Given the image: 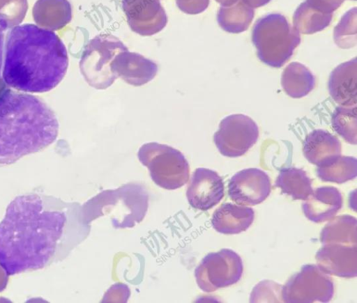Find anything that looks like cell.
Instances as JSON below:
<instances>
[{"instance_id": "6da1fadb", "label": "cell", "mask_w": 357, "mask_h": 303, "mask_svg": "<svg viewBox=\"0 0 357 303\" xmlns=\"http://www.w3.org/2000/svg\"><path fill=\"white\" fill-rule=\"evenodd\" d=\"M89 233L78 203L20 195L0 222V265L8 275L43 269L63 260Z\"/></svg>"}, {"instance_id": "7a4b0ae2", "label": "cell", "mask_w": 357, "mask_h": 303, "mask_svg": "<svg viewBox=\"0 0 357 303\" xmlns=\"http://www.w3.org/2000/svg\"><path fill=\"white\" fill-rule=\"evenodd\" d=\"M68 66L66 46L52 31L24 24L8 33L2 71L6 86L27 93L48 92L61 81Z\"/></svg>"}, {"instance_id": "3957f363", "label": "cell", "mask_w": 357, "mask_h": 303, "mask_svg": "<svg viewBox=\"0 0 357 303\" xmlns=\"http://www.w3.org/2000/svg\"><path fill=\"white\" fill-rule=\"evenodd\" d=\"M59 125L40 98L6 89L0 95V166L40 151L55 141Z\"/></svg>"}, {"instance_id": "277c9868", "label": "cell", "mask_w": 357, "mask_h": 303, "mask_svg": "<svg viewBox=\"0 0 357 303\" xmlns=\"http://www.w3.org/2000/svg\"><path fill=\"white\" fill-rule=\"evenodd\" d=\"M148 205L149 195L144 187L128 183L115 189L102 191L82 206V212L88 224L108 215L115 228H132L143 220Z\"/></svg>"}, {"instance_id": "5b68a950", "label": "cell", "mask_w": 357, "mask_h": 303, "mask_svg": "<svg viewBox=\"0 0 357 303\" xmlns=\"http://www.w3.org/2000/svg\"><path fill=\"white\" fill-rule=\"evenodd\" d=\"M252 41L259 59L273 68L282 67L301 42L299 32L279 13H271L255 24Z\"/></svg>"}, {"instance_id": "8992f818", "label": "cell", "mask_w": 357, "mask_h": 303, "mask_svg": "<svg viewBox=\"0 0 357 303\" xmlns=\"http://www.w3.org/2000/svg\"><path fill=\"white\" fill-rule=\"evenodd\" d=\"M137 157L149 171L152 180L159 187L173 190L185 185L190 166L185 156L176 148L157 142L143 144Z\"/></svg>"}, {"instance_id": "52a82bcc", "label": "cell", "mask_w": 357, "mask_h": 303, "mask_svg": "<svg viewBox=\"0 0 357 303\" xmlns=\"http://www.w3.org/2000/svg\"><path fill=\"white\" fill-rule=\"evenodd\" d=\"M127 47L112 35H98L91 39L81 56L79 68L89 86L96 89H105L117 78L111 64L114 57Z\"/></svg>"}, {"instance_id": "ba28073f", "label": "cell", "mask_w": 357, "mask_h": 303, "mask_svg": "<svg viewBox=\"0 0 357 303\" xmlns=\"http://www.w3.org/2000/svg\"><path fill=\"white\" fill-rule=\"evenodd\" d=\"M243 271L240 256L231 249H222L205 256L196 267L195 277L199 288L211 293L238 282Z\"/></svg>"}, {"instance_id": "9c48e42d", "label": "cell", "mask_w": 357, "mask_h": 303, "mask_svg": "<svg viewBox=\"0 0 357 303\" xmlns=\"http://www.w3.org/2000/svg\"><path fill=\"white\" fill-rule=\"evenodd\" d=\"M333 293L332 279L315 265H303L281 289L282 300L290 303L328 302Z\"/></svg>"}, {"instance_id": "30bf717a", "label": "cell", "mask_w": 357, "mask_h": 303, "mask_svg": "<svg viewBox=\"0 0 357 303\" xmlns=\"http://www.w3.org/2000/svg\"><path fill=\"white\" fill-rule=\"evenodd\" d=\"M259 133L258 126L251 118L243 114H232L221 121L213 141L222 155L237 157L254 146Z\"/></svg>"}, {"instance_id": "8fae6325", "label": "cell", "mask_w": 357, "mask_h": 303, "mask_svg": "<svg viewBox=\"0 0 357 303\" xmlns=\"http://www.w3.org/2000/svg\"><path fill=\"white\" fill-rule=\"evenodd\" d=\"M122 8L131 30L141 36L156 34L167 25L160 0H122Z\"/></svg>"}, {"instance_id": "7c38bea8", "label": "cell", "mask_w": 357, "mask_h": 303, "mask_svg": "<svg viewBox=\"0 0 357 303\" xmlns=\"http://www.w3.org/2000/svg\"><path fill=\"white\" fill-rule=\"evenodd\" d=\"M268 174L257 168L243 169L234 174L228 185L230 199L238 205H254L263 202L271 192Z\"/></svg>"}, {"instance_id": "4fadbf2b", "label": "cell", "mask_w": 357, "mask_h": 303, "mask_svg": "<svg viewBox=\"0 0 357 303\" xmlns=\"http://www.w3.org/2000/svg\"><path fill=\"white\" fill-rule=\"evenodd\" d=\"M224 182L217 172L197 168L193 173L186 191L190 205L196 209L208 210L224 196Z\"/></svg>"}, {"instance_id": "5bb4252c", "label": "cell", "mask_w": 357, "mask_h": 303, "mask_svg": "<svg viewBox=\"0 0 357 303\" xmlns=\"http://www.w3.org/2000/svg\"><path fill=\"white\" fill-rule=\"evenodd\" d=\"M315 258L317 266L328 274L344 278L357 276V245L325 244Z\"/></svg>"}, {"instance_id": "9a60e30c", "label": "cell", "mask_w": 357, "mask_h": 303, "mask_svg": "<svg viewBox=\"0 0 357 303\" xmlns=\"http://www.w3.org/2000/svg\"><path fill=\"white\" fill-rule=\"evenodd\" d=\"M111 68L116 77L128 84L139 86L151 81L158 72L157 64L142 55L128 50L119 53L113 59Z\"/></svg>"}, {"instance_id": "2e32d148", "label": "cell", "mask_w": 357, "mask_h": 303, "mask_svg": "<svg viewBox=\"0 0 357 303\" xmlns=\"http://www.w3.org/2000/svg\"><path fill=\"white\" fill-rule=\"evenodd\" d=\"M356 59L341 63L331 73L328 91L335 102L342 107L356 106Z\"/></svg>"}, {"instance_id": "e0dca14e", "label": "cell", "mask_w": 357, "mask_h": 303, "mask_svg": "<svg viewBox=\"0 0 357 303\" xmlns=\"http://www.w3.org/2000/svg\"><path fill=\"white\" fill-rule=\"evenodd\" d=\"M305 216L314 223L331 219L342 206V197L334 187H321L313 190L303 203Z\"/></svg>"}, {"instance_id": "ac0fdd59", "label": "cell", "mask_w": 357, "mask_h": 303, "mask_svg": "<svg viewBox=\"0 0 357 303\" xmlns=\"http://www.w3.org/2000/svg\"><path fill=\"white\" fill-rule=\"evenodd\" d=\"M254 218L252 208L225 203L214 212L211 224L213 228L220 233L238 234L246 231Z\"/></svg>"}, {"instance_id": "d6986e66", "label": "cell", "mask_w": 357, "mask_h": 303, "mask_svg": "<svg viewBox=\"0 0 357 303\" xmlns=\"http://www.w3.org/2000/svg\"><path fill=\"white\" fill-rule=\"evenodd\" d=\"M34 22L40 27L57 31L72 19V7L68 0H37L32 11Z\"/></svg>"}, {"instance_id": "ffe728a7", "label": "cell", "mask_w": 357, "mask_h": 303, "mask_svg": "<svg viewBox=\"0 0 357 303\" xmlns=\"http://www.w3.org/2000/svg\"><path fill=\"white\" fill-rule=\"evenodd\" d=\"M338 139L324 130H314L303 142V155L307 160L317 166L341 155Z\"/></svg>"}, {"instance_id": "44dd1931", "label": "cell", "mask_w": 357, "mask_h": 303, "mask_svg": "<svg viewBox=\"0 0 357 303\" xmlns=\"http://www.w3.org/2000/svg\"><path fill=\"white\" fill-rule=\"evenodd\" d=\"M281 85L289 96L300 98L312 91L315 86V78L304 65L292 62L282 72Z\"/></svg>"}, {"instance_id": "7402d4cb", "label": "cell", "mask_w": 357, "mask_h": 303, "mask_svg": "<svg viewBox=\"0 0 357 303\" xmlns=\"http://www.w3.org/2000/svg\"><path fill=\"white\" fill-rule=\"evenodd\" d=\"M320 241L325 244L357 245V220L351 215L335 217L322 229Z\"/></svg>"}, {"instance_id": "603a6c76", "label": "cell", "mask_w": 357, "mask_h": 303, "mask_svg": "<svg viewBox=\"0 0 357 303\" xmlns=\"http://www.w3.org/2000/svg\"><path fill=\"white\" fill-rule=\"evenodd\" d=\"M254 10L242 0L234 3L221 6L217 15L219 26L225 31L239 33L246 31L254 17Z\"/></svg>"}, {"instance_id": "cb8c5ba5", "label": "cell", "mask_w": 357, "mask_h": 303, "mask_svg": "<svg viewBox=\"0 0 357 303\" xmlns=\"http://www.w3.org/2000/svg\"><path fill=\"white\" fill-rule=\"evenodd\" d=\"M275 186L294 200H305L313 192L312 181L305 171L296 167L282 169Z\"/></svg>"}, {"instance_id": "d4e9b609", "label": "cell", "mask_w": 357, "mask_h": 303, "mask_svg": "<svg viewBox=\"0 0 357 303\" xmlns=\"http://www.w3.org/2000/svg\"><path fill=\"white\" fill-rule=\"evenodd\" d=\"M317 174L322 181L344 183L356 177L357 160L354 157L337 155L318 166Z\"/></svg>"}, {"instance_id": "484cf974", "label": "cell", "mask_w": 357, "mask_h": 303, "mask_svg": "<svg viewBox=\"0 0 357 303\" xmlns=\"http://www.w3.org/2000/svg\"><path fill=\"white\" fill-rule=\"evenodd\" d=\"M333 13L321 12L306 1L301 3L293 16L294 27L303 34H312L326 28L332 20Z\"/></svg>"}, {"instance_id": "4316f807", "label": "cell", "mask_w": 357, "mask_h": 303, "mask_svg": "<svg viewBox=\"0 0 357 303\" xmlns=\"http://www.w3.org/2000/svg\"><path fill=\"white\" fill-rule=\"evenodd\" d=\"M356 106L337 107L331 118L334 130L347 142L356 145L357 141Z\"/></svg>"}, {"instance_id": "83f0119b", "label": "cell", "mask_w": 357, "mask_h": 303, "mask_svg": "<svg viewBox=\"0 0 357 303\" xmlns=\"http://www.w3.org/2000/svg\"><path fill=\"white\" fill-rule=\"evenodd\" d=\"M335 42L339 47L347 49L356 45V8L347 11L333 31Z\"/></svg>"}, {"instance_id": "f1b7e54d", "label": "cell", "mask_w": 357, "mask_h": 303, "mask_svg": "<svg viewBox=\"0 0 357 303\" xmlns=\"http://www.w3.org/2000/svg\"><path fill=\"white\" fill-rule=\"evenodd\" d=\"M28 9L27 0H0V26L4 30L18 26Z\"/></svg>"}, {"instance_id": "f546056e", "label": "cell", "mask_w": 357, "mask_h": 303, "mask_svg": "<svg viewBox=\"0 0 357 303\" xmlns=\"http://www.w3.org/2000/svg\"><path fill=\"white\" fill-rule=\"evenodd\" d=\"M178 8L183 13L196 15L204 12L208 6L209 0H175Z\"/></svg>"}, {"instance_id": "4dcf8cb0", "label": "cell", "mask_w": 357, "mask_h": 303, "mask_svg": "<svg viewBox=\"0 0 357 303\" xmlns=\"http://www.w3.org/2000/svg\"><path fill=\"white\" fill-rule=\"evenodd\" d=\"M344 0H306V2L315 9L325 13H333Z\"/></svg>"}, {"instance_id": "1f68e13d", "label": "cell", "mask_w": 357, "mask_h": 303, "mask_svg": "<svg viewBox=\"0 0 357 303\" xmlns=\"http://www.w3.org/2000/svg\"><path fill=\"white\" fill-rule=\"evenodd\" d=\"M8 274L3 267L0 265V292L3 291L7 286Z\"/></svg>"}, {"instance_id": "d6a6232c", "label": "cell", "mask_w": 357, "mask_h": 303, "mask_svg": "<svg viewBox=\"0 0 357 303\" xmlns=\"http://www.w3.org/2000/svg\"><path fill=\"white\" fill-rule=\"evenodd\" d=\"M245 4L251 8H259L263 6L271 0H242Z\"/></svg>"}, {"instance_id": "836d02e7", "label": "cell", "mask_w": 357, "mask_h": 303, "mask_svg": "<svg viewBox=\"0 0 357 303\" xmlns=\"http://www.w3.org/2000/svg\"><path fill=\"white\" fill-rule=\"evenodd\" d=\"M3 40H4L3 29L0 26V74H1V65H2V60H3Z\"/></svg>"}, {"instance_id": "e575fe53", "label": "cell", "mask_w": 357, "mask_h": 303, "mask_svg": "<svg viewBox=\"0 0 357 303\" xmlns=\"http://www.w3.org/2000/svg\"><path fill=\"white\" fill-rule=\"evenodd\" d=\"M218 3H219L221 6H229L233 3H234L238 0H215Z\"/></svg>"}, {"instance_id": "d590c367", "label": "cell", "mask_w": 357, "mask_h": 303, "mask_svg": "<svg viewBox=\"0 0 357 303\" xmlns=\"http://www.w3.org/2000/svg\"><path fill=\"white\" fill-rule=\"evenodd\" d=\"M354 1H356V0H354Z\"/></svg>"}]
</instances>
